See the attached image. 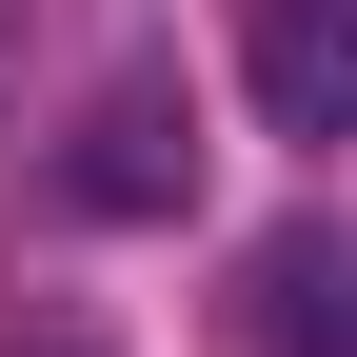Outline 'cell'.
I'll return each mask as SVG.
<instances>
[{
	"label": "cell",
	"instance_id": "6da1fadb",
	"mask_svg": "<svg viewBox=\"0 0 357 357\" xmlns=\"http://www.w3.org/2000/svg\"><path fill=\"white\" fill-rule=\"evenodd\" d=\"M60 199L79 218H178V199H199V100H178V79H119V100L79 119Z\"/></svg>",
	"mask_w": 357,
	"mask_h": 357
},
{
	"label": "cell",
	"instance_id": "7a4b0ae2",
	"mask_svg": "<svg viewBox=\"0 0 357 357\" xmlns=\"http://www.w3.org/2000/svg\"><path fill=\"white\" fill-rule=\"evenodd\" d=\"M238 337L258 357H357V238L337 218H298V238L238 258Z\"/></svg>",
	"mask_w": 357,
	"mask_h": 357
},
{
	"label": "cell",
	"instance_id": "3957f363",
	"mask_svg": "<svg viewBox=\"0 0 357 357\" xmlns=\"http://www.w3.org/2000/svg\"><path fill=\"white\" fill-rule=\"evenodd\" d=\"M258 119L278 139H357V0H258Z\"/></svg>",
	"mask_w": 357,
	"mask_h": 357
},
{
	"label": "cell",
	"instance_id": "277c9868",
	"mask_svg": "<svg viewBox=\"0 0 357 357\" xmlns=\"http://www.w3.org/2000/svg\"><path fill=\"white\" fill-rule=\"evenodd\" d=\"M40 357H100V337H40Z\"/></svg>",
	"mask_w": 357,
	"mask_h": 357
},
{
	"label": "cell",
	"instance_id": "5b68a950",
	"mask_svg": "<svg viewBox=\"0 0 357 357\" xmlns=\"http://www.w3.org/2000/svg\"><path fill=\"white\" fill-rule=\"evenodd\" d=\"M0 40H20V0H0Z\"/></svg>",
	"mask_w": 357,
	"mask_h": 357
}]
</instances>
